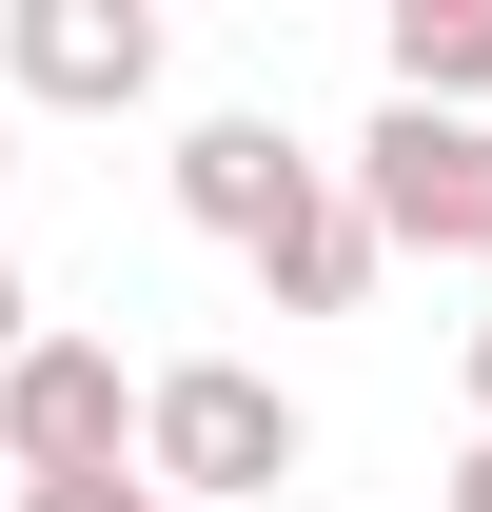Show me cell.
Segmentation results:
<instances>
[{"label":"cell","mask_w":492,"mask_h":512,"mask_svg":"<svg viewBox=\"0 0 492 512\" xmlns=\"http://www.w3.org/2000/svg\"><path fill=\"white\" fill-rule=\"evenodd\" d=\"M296 453H315V414L256 375V355H158V414H138V473H158V512H256Z\"/></svg>","instance_id":"cell-1"},{"label":"cell","mask_w":492,"mask_h":512,"mask_svg":"<svg viewBox=\"0 0 492 512\" xmlns=\"http://www.w3.org/2000/svg\"><path fill=\"white\" fill-rule=\"evenodd\" d=\"M355 197L394 256H453V276H492V119H433V99H374L355 138Z\"/></svg>","instance_id":"cell-2"},{"label":"cell","mask_w":492,"mask_h":512,"mask_svg":"<svg viewBox=\"0 0 492 512\" xmlns=\"http://www.w3.org/2000/svg\"><path fill=\"white\" fill-rule=\"evenodd\" d=\"M138 414H158V375H119V335H40V355L0 375V473H20V493L138 473Z\"/></svg>","instance_id":"cell-3"},{"label":"cell","mask_w":492,"mask_h":512,"mask_svg":"<svg viewBox=\"0 0 492 512\" xmlns=\"http://www.w3.org/2000/svg\"><path fill=\"white\" fill-rule=\"evenodd\" d=\"M0 99L20 119H138L158 99V0H20L0 20Z\"/></svg>","instance_id":"cell-4"},{"label":"cell","mask_w":492,"mask_h":512,"mask_svg":"<svg viewBox=\"0 0 492 512\" xmlns=\"http://www.w3.org/2000/svg\"><path fill=\"white\" fill-rule=\"evenodd\" d=\"M315 197H335V158H315V138H276L256 99L178 138V217H197V237H237V256H256V237H296Z\"/></svg>","instance_id":"cell-5"},{"label":"cell","mask_w":492,"mask_h":512,"mask_svg":"<svg viewBox=\"0 0 492 512\" xmlns=\"http://www.w3.org/2000/svg\"><path fill=\"white\" fill-rule=\"evenodd\" d=\"M374 276H394V237H374V197H355V158H335V197H315L296 237H256V296H276V316H355Z\"/></svg>","instance_id":"cell-6"},{"label":"cell","mask_w":492,"mask_h":512,"mask_svg":"<svg viewBox=\"0 0 492 512\" xmlns=\"http://www.w3.org/2000/svg\"><path fill=\"white\" fill-rule=\"evenodd\" d=\"M394 99H433V119H492V0H394Z\"/></svg>","instance_id":"cell-7"},{"label":"cell","mask_w":492,"mask_h":512,"mask_svg":"<svg viewBox=\"0 0 492 512\" xmlns=\"http://www.w3.org/2000/svg\"><path fill=\"white\" fill-rule=\"evenodd\" d=\"M20 512H158V473H60V493H20Z\"/></svg>","instance_id":"cell-8"},{"label":"cell","mask_w":492,"mask_h":512,"mask_svg":"<svg viewBox=\"0 0 492 512\" xmlns=\"http://www.w3.org/2000/svg\"><path fill=\"white\" fill-rule=\"evenodd\" d=\"M40 335H60V316H40V276H20V256H0V375H20V355H40Z\"/></svg>","instance_id":"cell-9"},{"label":"cell","mask_w":492,"mask_h":512,"mask_svg":"<svg viewBox=\"0 0 492 512\" xmlns=\"http://www.w3.org/2000/svg\"><path fill=\"white\" fill-rule=\"evenodd\" d=\"M453 394H473V434H492V316H473V335H453Z\"/></svg>","instance_id":"cell-10"},{"label":"cell","mask_w":492,"mask_h":512,"mask_svg":"<svg viewBox=\"0 0 492 512\" xmlns=\"http://www.w3.org/2000/svg\"><path fill=\"white\" fill-rule=\"evenodd\" d=\"M433 512H492V434H473V453H453V493H433Z\"/></svg>","instance_id":"cell-11"},{"label":"cell","mask_w":492,"mask_h":512,"mask_svg":"<svg viewBox=\"0 0 492 512\" xmlns=\"http://www.w3.org/2000/svg\"><path fill=\"white\" fill-rule=\"evenodd\" d=\"M0 178H20V99H0Z\"/></svg>","instance_id":"cell-12"},{"label":"cell","mask_w":492,"mask_h":512,"mask_svg":"<svg viewBox=\"0 0 492 512\" xmlns=\"http://www.w3.org/2000/svg\"><path fill=\"white\" fill-rule=\"evenodd\" d=\"M0 512H20V473H0Z\"/></svg>","instance_id":"cell-13"}]
</instances>
